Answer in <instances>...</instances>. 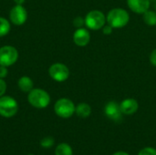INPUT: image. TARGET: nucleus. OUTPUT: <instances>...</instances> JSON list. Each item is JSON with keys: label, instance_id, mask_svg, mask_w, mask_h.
<instances>
[{"label": "nucleus", "instance_id": "nucleus-1", "mask_svg": "<svg viewBox=\"0 0 156 155\" xmlns=\"http://www.w3.org/2000/svg\"><path fill=\"white\" fill-rule=\"evenodd\" d=\"M130 20L129 13L122 8H113L109 11L106 21L113 28H121L125 26Z\"/></svg>", "mask_w": 156, "mask_h": 155}, {"label": "nucleus", "instance_id": "nucleus-2", "mask_svg": "<svg viewBox=\"0 0 156 155\" xmlns=\"http://www.w3.org/2000/svg\"><path fill=\"white\" fill-rule=\"evenodd\" d=\"M27 100L31 106L37 109H44L49 105L50 96L42 89H33L30 92H28Z\"/></svg>", "mask_w": 156, "mask_h": 155}, {"label": "nucleus", "instance_id": "nucleus-3", "mask_svg": "<svg viewBox=\"0 0 156 155\" xmlns=\"http://www.w3.org/2000/svg\"><path fill=\"white\" fill-rule=\"evenodd\" d=\"M75 110H76V107L73 101L66 98H62L57 100L54 106L55 113L58 117L63 118V119L70 118L75 113Z\"/></svg>", "mask_w": 156, "mask_h": 155}, {"label": "nucleus", "instance_id": "nucleus-4", "mask_svg": "<svg viewBox=\"0 0 156 155\" xmlns=\"http://www.w3.org/2000/svg\"><path fill=\"white\" fill-rule=\"evenodd\" d=\"M18 111L17 101L10 96L0 97V115L5 118H11Z\"/></svg>", "mask_w": 156, "mask_h": 155}, {"label": "nucleus", "instance_id": "nucleus-5", "mask_svg": "<svg viewBox=\"0 0 156 155\" xmlns=\"http://www.w3.org/2000/svg\"><path fill=\"white\" fill-rule=\"evenodd\" d=\"M105 15L100 10H92L89 12L85 17V25L91 30L101 29L105 26Z\"/></svg>", "mask_w": 156, "mask_h": 155}, {"label": "nucleus", "instance_id": "nucleus-6", "mask_svg": "<svg viewBox=\"0 0 156 155\" xmlns=\"http://www.w3.org/2000/svg\"><path fill=\"white\" fill-rule=\"evenodd\" d=\"M18 52L12 46H4L0 48V66L9 67L16 62Z\"/></svg>", "mask_w": 156, "mask_h": 155}, {"label": "nucleus", "instance_id": "nucleus-7", "mask_svg": "<svg viewBox=\"0 0 156 155\" xmlns=\"http://www.w3.org/2000/svg\"><path fill=\"white\" fill-rule=\"evenodd\" d=\"M48 74L52 79L58 82H63L69 77V68L62 63H55L48 69Z\"/></svg>", "mask_w": 156, "mask_h": 155}, {"label": "nucleus", "instance_id": "nucleus-8", "mask_svg": "<svg viewBox=\"0 0 156 155\" xmlns=\"http://www.w3.org/2000/svg\"><path fill=\"white\" fill-rule=\"evenodd\" d=\"M10 21L16 26H22L27 19V12L22 5H16L9 13Z\"/></svg>", "mask_w": 156, "mask_h": 155}, {"label": "nucleus", "instance_id": "nucleus-9", "mask_svg": "<svg viewBox=\"0 0 156 155\" xmlns=\"http://www.w3.org/2000/svg\"><path fill=\"white\" fill-rule=\"evenodd\" d=\"M104 113L105 115L114 121V122H119L122 120V112L120 108V104H118L116 101H109L104 108Z\"/></svg>", "mask_w": 156, "mask_h": 155}, {"label": "nucleus", "instance_id": "nucleus-10", "mask_svg": "<svg viewBox=\"0 0 156 155\" xmlns=\"http://www.w3.org/2000/svg\"><path fill=\"white\" fill-rule=\"evenodd\" d=\"M73 41L78 47H86L90 41V32L83 28H78L73 34Z\"/></svg>", "mask_w": 156, "mask_h": 155}, {"label": "nucleus", "instance_id": "nucleus-11", "mask_svg": "<svg viewBox=\"0 0 156 155\" xmlns=\"http://www.w3.org/2000/svg\"><path fill=\"white\" fill-rule=\"evenodd\" d=\"M129 8L137 14H144L150 7V0H127Z\"/></svg>", "mask_w": 156, "mask_h": 155}, {"label": "nucleus", "instance_id": "nucleus-12", "mask_svg": "<svg viewBox=\"0 0 156 155\" xmlns=\"http://www.w3.org/2000/svg\"><path fill=\"white\" fill-rule=\"evenodd\" d=\"M120 108L122 114L133 115L138 111L139 104L138 101L134 99H125L120 103Z\"/></svg>", "mask_w": 156, "mask_h": 155}, {"label": "nucleus", "instance_id": "nucleus-13", "mask_svg": "<svg viewBox=\"0 0 156 155\" xmlns=\"http://www.w3.org/2000/svg\"><path fill=\"white\" fill-rule=\"evenodd\" d=\"M17 86L19 90H22L23 92H30L34 89L33 80L27 76L21 77L17 81Z\"/></svg>", "mask_w": 156, "mask_h": 155}, {"label": "nucleus", "instance_id": "nucleus-14", "mask_svg": "<svg viewBox=\"0 0 156 155\" xmlns=\"http://www.w3.org/2000/svg\"><path fill=\"white\" fill-rule=\"evenodd\" d=\"M75 112H76V114L79 117L85 119V118H88L90 115L91 108H90V106L88 103L82 102V103H80L79 105H77Z\"/></svg>", "mask_w": 156, "mask_h": 155}, {"label": "nucleus", "instance_id": "nucleus-15", "mask_svg": "<svg viewBox=\"0 0 156 155\" xmlns=\"http://www.w3.org/2000/svg\"><path fill=\"white\" fill-rule=\"evenodd\" d=\"M55 155H73L71 147L68 143H60L55 150Z\"/></svg>", "mask_w": 156, "mask_h": 155}, {"label": "nucleus", "instance_id": "nucleus-16", "mask_svg": "<svg viewBox=\"0 0 156 155\" xmlns=\"http://www.w3.org/2000/svg\"><path fill=\"white\" fill-rule=\"evenodd\" d=\"M144 21L148 26H156V12L147 10L144 13Z\"/></svg>", "mask_w": 156, "mask_h": 155}, {"label": "nucleus", "instance_id": "nucleus-17", "mask_svg": "<svg viewBox=\"0 0 156 155\" xmlns=\"http://www.w3.org/2000/svg\"><path fill=\"white\" fill-rule=\"evenodd\" d=\"M10 28L11 26L9 21L5 17L0 16V37L7 35L10 31Z\"/></svg>", "mask_w": 156, "mask_h": 155}, {"label": "nucleus", "instance_id": "nucleus-18", "mask_svg": "<svg viewBox=\"0 0 156 155\" xmlns=\"http://www.w3.org/2000/svg\"><path fill=\"white\" fill-rule=\"evenodd\" d=\"M53 144H54V139L50 136L42 139L40 142V145L43 148H50L51 146H53Z\"/></svg>", "mask_w": 156, "mask_h": 155}, {"label": "nucleus", "instance_id": "nucleus-19", "mask_svg": "<svg viewBox=\"0 0 156 155\" xmlns=\"http://www.w3.org/2000/svg\"><path fill=\"white\" fill-rule=\"evenodd\" d=\"M138 155H156V150L152 147H146L141 150Z\"/></svg>", "mask_w": 156, "mask_h": 155}, {"label": "nucleus", "instance_id": "nucleus-20", "mask_svg": "<svg viewBox=\"0 0 156 155\" xmlns=\"http://www.w3.org/2000/svg\"><path fill=\"white\" fill-rule=\"evenodd\" d=\"M73 25H74V26L80 28L83 26V25H85V19H83L81 16H77L73 20Z\"/></svg>", "mask_w": 156, "mask_h": 155}, {"label": "nucleus", "instance_id": "nucleus-21", "mask_svg": "<svg viewBox=\"0 0 156 155\" xmlns=\"http://www.w3.org/2000/svg\"><path fill=\"white\" fill-rule=\"evenodd\" d=\"M6 91V83L4 79H0V97L4 96Z\"/></svg>", "mask_w": 156, "mask_h": 155}, {"label": "nucleus", "instance_id": "nucleus-22", "mask_svg": "<svg viewBox=\"0 0 156 155\" xmlns=\"http://www.w3.org/2000/svg\"><path fill=\"white\" fill-rule=\"evenodd\" d=\"M7 73H8L7 67L0 66V79H5L7 76Z\"/></svg>", "mask_w": 156, "mask_h": 155}, {"label": "nucleus", "instance_id": "nucleus-23", "mask_svg": "<svg viewBox=\"0 0 156 155\" xmlns=\"http://www.w3.org/2000/svg\"><path fill=\"white\" fill-rule=\"evenodd\" d=\"M112 29H113V27H112V26L107 25V26H104L102 27V32H103V34H105V35H111V34L112 33Z\"/></svg>", "mask_w": 156, "mask_h": 155}, {"label": "nucleus", "instance_id": "nucleus-24", "mask_svg": "<svg viewBox=\"0 0 156 155\" xmlns=\"http://www.w3.org/2000/svg\"><path fill=\"white\" fill-rule=\"evenodd\" d=\"M150 61L154 67H156V48L152 51V53L150 55Z\"/></svg>", "mask_w": 156, "mask_h": 155}, {"label": "nucleus", "instance_id": "nucleus-25", "mask_svg": "<svg viewBox=\"0 0 156 155\" xmlns=\"http://www.w3.org/2000/svg\"><path fill=\"white\" fill-rule=\"evenodd\" d=\"M26 0H14V2L16 4V5H23L25 3Z\"/></svg>", "mask_w": 156, "mask_h": 155}, {"label": "nucleus", "instance_id": "nucleus-26", "mask_svg": "<svg viewBox=\"0 0 156 155\" xmlns=\"http://www.w3.org/2000/svg\"><path fill=\"white\" fill-rule=\"evenodd\" d=\"M113 155H130V154H128L127 153H124V152H117V153H115Z\"/></svg>", "mask_w": 156, "mask_h": 155}, {"label": "nucleus", "instance_id": "nucleus-27", "mask_svg": "<svg viewBox=\"0 0 156 155\" xmlns=\"http://www.w3.org/2000/svg\"><path fill=\"white\" fill-rule=\"evenodd\" d=\"M152 1H156V0H152Z\"/></svg>", "mask_w": 156, "mask_h": 155}, {"label": "nucleus", "instance_id": "nucleus-28", "mask_svg": "<svg viewBox=\"0 0 156 155\" xmlns=\"http://www.w3.org/2000/svg\"><path fill=\"white\" fill-rule=\"evenodd\" d=\"M28 155H34V154H28Z\"/></svg>", "mask_w": 156, "mask_h": 155}]
</instances>
